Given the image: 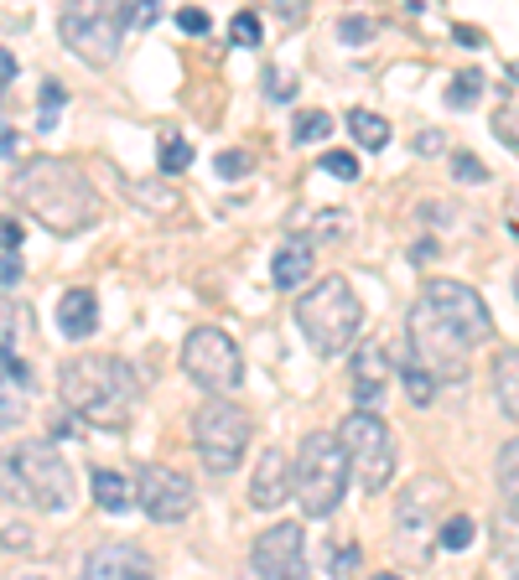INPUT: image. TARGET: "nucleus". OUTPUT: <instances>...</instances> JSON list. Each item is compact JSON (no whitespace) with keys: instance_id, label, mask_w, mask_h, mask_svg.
Wrapping results in <instances>:
<instances>
[{"instance_id":"5701e85b","label":"nucleus","mask_w":519,"mask_h":580,"mask_svg":"<svg viewBox=\"0 0 519 580\" xmlns=\"http://www.w3.org/2000/svg\"><path fill=\"white\" fill-rule=\"evenodd\" d=\"M472 534H478V524H472L468 513H452L447 524H442V550H447V555H463L472 544Z\"/></svg>"},{"instance_id":"6ab92c4d","label":"nucleus","mask_w":519,"mask_h":580,"mask_svg":"<svg viewBox=\"0 0 519 580\" xmlns=\"http://www.w3.org/2000/svg\"><path fill=\"white\" fill-rule=\"evenodd\" d=\"M494 389H498V404H504V415L519 420V348H504V352H498Z\"/></svg>"},{"instance_id":"e433bc0d","label":"nucleus","mask_w":519,"mask_h":580,"mask_svg":"<svg viewBox=\"0 0 519 580\" xmlns=\"http://www.w3.org/2000/svg\"><path fill=\"white\" fill-rule=\"evenodd\" d=\"M265 83H270V99H291V93H296V78H286V73H265Z\"/></svg>"},{"instance_id":"412c9836","label":"nucleus","mask_w":519,"mask_h":580,"mask_svg":"<svg viewBox=\"0 0 519 580\" xmlns=\"http://www.w3.org/2000/svg\"><path fill=\"white\" fill-rule=\"evenodd\" d=\"M22 420H26V389L0 369V430H11V425H22Z\"/></svg>"},{"instance_id":"4c0bfd02","label":"nucleus","mask_w":519,"mask_h":580,"mask_svg":"<svg viewBox=\"0 0 519 580\" xmlns=\"http://www.w3.org/2000/svg\"><path fill=\"white\" fill-rule=\"evenodd\" d=\"M494 130H498V140H504V145L515 151V145H519V136H515V104H509V109L494 119Z\"/></svg>"},{"instance_id":"bb28decb","label":"nucleus","mask_w":519,"mask_h":580,"mask_svg":"<svg viewBox=\"0 0 519 580\" xmlns=\"http://www.w3.org/2000/svg\"><path fill=\"white\" fill-rule=\"evenodd\" d=\"M229 37H235V47H260V37H265V26H260L255 11H239L235 22H229Z\"/></svg>"},{"instance_id":"1a4fd4ad","label":"nucleus","mask_w":519,"mask_h":580,"mask_svg":"<svg viewBox=\"0 0 519 580\" xmlns=\"http://www.w3.org/2000/svg\"><path fill=\"white\" fill-rule=\"evenodd\" d=\"M250 436H255V420L239 410L235 399H208V404H198V415H192V441H198V456L208 472H235L244 462V451H250Z\"/></svg>"},{"instance_id":"39448f33","label":"nucleus","mask_w":519,"mask_h":580,"mask_svg":"<svg viewBox=\"0 0 519 580\" xmlns=\"http://www.w3.org/2000/svg\"><path fill=\"white\" fill-rule=\"evenodd\" d=\"M296 326L322 358H338L358 343L364 326V301L354 296V285L343 275H322L307 296H296Z\"/></svg>"},{"instance_id":"7c9ffc66","label":"nucleus","mask_w":519,"mask_h":580,"mask_svg":"<svg viewBox=\"0 0 519 580\" xmlns=\"http://www.w3.org/2000/svg\"><path fill=\"white\" fill-rule=\"evenodd\" d=\"M130 197H136V203H151L156 212L177 208V192H172V186H145V182H136V186H130Z\"/></svg>"},{"instance_id":"de8ad7c7","label":"nucleus","mask_w":519,"mask_h":580,"mask_svg":"<svg viewBox=\"0 0 519 580\" xmlns=\"http://www.w3.org/2000/svg\"><path fill=\"white\" fill-rule=\"evenodd\" d=\"M509 580H515V576H509Z\"/></svg>"},{"instance_id":"79ce46f5","label":"nucleus","mask_w":519,"mask_h":580,"mask_svg":"<svg viewBox=\"0 0 519 580\" xmlns=\"http://www.w3.org/2000/svg\"><path fill=\"white\" fill-rule=\"evenodd\" d=\"M5 156H16V130L0 119V162H5Z\"/></svg>"},{"instance_id":"393cba45","label":"nucleus","mask_w":519,"mask_h":580,"mask_svg":"<svg viewBox=\"0 0 519 580\" xmlns=\"http://www.w3.org/2000/svg\"><path fill=\"white\" fill-rule=\"evenodd\" d=\"M188 166H192V145L182 136H166L162 140V171L177 177V171H188Z\"/></svg>"},{"instance_id":"2f4dec72","label":"nucleus","mask_w":519,"mask_h":580,"mask_svg":"<svg viewBox=\"0 0 519 580\" xmlns=\"http://www.w3.org/2000/svg\"><path fill=\"white\" fill-rule=\"evenodd\" d=\"M338 37H343L349 47L375 42V22H364V16H343V22H338Z\"/></svg>"},{"instance_id":"c85d7f7f","label":"nucleus","mask_w":519,"mask_h":580,"mask_svg":"<svg viewBox=\"0 0 519 580\" xmlns=\"http://www.w3.org/2000/svg\"><path fill=\"white\" fill-rule=\"evenodd\" d=\"M452 171H457V182H468V186H483V182H489V166L478 162L472 151H457V156H452Z\"/></svg>"},{"instance_id":"0eeeda50","label":"nucleus","mask_w":519,"mask_h":580,"mask_svg":"<svg viewBox=\"0 0 519 580\" xmlns=\"http://www.w3.org/2000/svg\"><path fill=\"white\" fill-rule=\"evenodd\" d=\"M136 26V11L119 5V0H104V5H68L58 16V31H63V47L73 57H84L89 68H110L125 47V31Z\"/></svg>"},{"instance_id":"ddd939ff","label":"nucleus","mask_w":519,"mask_h":580,"mask_svg":"<svg viewBox=\"0 0 519 580\" xmlns=\"http://www.w3.org/2000/svg\"><path fill=\"white\" fill-rule=\"evenodd\" d=\"M78 580H156V565L136 544H94Z\"/></svg>"},{"instance_id":"9d476101","label":"nucleus","mask_w":519,"mask_h":580,"mask_svg":"<svg viewBox=\"0 0 519 580\" xmlns=\"http://www.w3.org/2000/svg\"><path fill=\"white\" fill-rule=\"evenodd\" d=\"M182 373L198 389H208L213 399H224L244 384V352L224 326H198L182 343Z\"/></svg>"},{"instance_id":"aec40b11","label":"nucleus","mask_w":519,"mask_h":580,"mask_svg":"<svg viewBox=\"0 0 519 580\" xmlns=\"http://www.w3.org/2000/svg\"><path fill=\"white\" fill-rule=\"evenodd\" d=\"M349 130H354V140L364 151H384V145H390V125H384L375 109H349Z\"/></svg>"},{"instance_id":"f704fd0d","label":"nucleus","mask_w":519,"mask_h":580,"mask_svg":"<svg viewBox=\"0 0 519 580\" xmlns=\"http://www.w3.org/2000/svg\"><path fill=\"white\" fill-rule=\"evenodd\" d=\"M244 171H250V156H244V151H224V156H218V177H229V182H239Z\"/></svg>"},{"instance_id":"9b49d317","label":"nucleus","mask_w":519,"mask_h":580,"mask_svg":"<svg viewBox=\"0 0 519 580\" xmlns=\"http://www.w3.org/2000/svg\"><path fill=\"white\" fill-rule=\"evenodd\" d=\"M136 488V503L151 524H182L192 508H198V488H192L188 472H177V466H141V477L130 482Z\"/></svg>"},{"instance_id":"c9c22d12","label":"nucleus","mask_w":519,"mask_h":580,"mask_svg":"<svg viewBox=\"0 0 519 580\" xmlns=\"http://www.w3.org/2000/svg\"><path fill=\"white\" fill-rule=\"evenodd\" d=\"M0 539H5V550H11V555H22V550H31V534H26L22 524H11V529H0Z\"/></svg>"},{"instance_id":"58836bf2","label":"nucleus","mask_w":519,"mask_h":580,"mask_svg":"<svg viewBox=\"0 0 519 580\" xmlns=\"http://www.w3.org/2000/svg\"><path fill=\"white\" fill-rule=\"evenodd\" d=\"M0 244H5V249L22 244V223H16V218H0Z\"/></svg>"},{"instance_id":"cd10ccee","label":"nucleus","mask_w":519,"mask_h":580,"mask_svg":"<svg viewBox=\"0 0 519 580\" xmlns=\"http://www.w3.org/2000/svg\"><path fill=\"white\" fill-rule=\"evenodd\" d=\"M317 171H328V177H338V182H354V177H358V156H354V151H328Z\"/></svg>"},{"instance_id":"2eb2a0df","label":"nucleus","mask_w":519,"mask_h":580,"mask_svg":"<svg viewBox=\"0 0 519 580\" xmlns=\"http://www.w3.org/2000/svg\"><path fill=\"white\" fill-rule=\"evenodd\" d=\"M286 498H291V456H286L281 446H270L255 462V472H250V508L270 513V508H281Z\"/></svg>"},{"instance_id":"4468645a","label":"nucleus","mask_w":519,"mask_h":580,"mask_svg":"<svg viewBox=\"0 0 519 580\" xmlns=\"http://www.w3.org/2000/svg\"><path fill=\"white\" fill-rule=\"evenodd\" d=\"M354 404L358 410H375L379 395L390 389V352H384V343L379 337H364L354 348Z\"/></svg>"},{"instance_id":"423d86ee","label":"nucleus","mask_w":519,"mask_h":580,"mask_svg":"<svg viewBox=\"0 0 519 580\" xmlns=\"http://www.w3.org/2000/svg\"><path fill=\"white\" fill-rule=\"evenodd\" d=\"M349 482H354V477H349V456H343V446L332 441V430H312V436H302L296 462H291V492H296L302 513H307V518H328V513H338Z\"/></svg>"},{"instance_id":"b1692460","label":"nucleus","mask_w":519,"mask_h":580,"mask_svg":"<svg viewBox=\"0 0 519 580\" xmlns=\"http://www.w3.org/2000/svg\"><path fill=\"white\" fill-rule=\"evenodd\" d=\"M478 93H483V78L468 68V73H457V78L447 83V104L452 109H472V104H478Z\"/></svg>"},{"instance_id":"ea45409f","label":"nucleus","mask_w":519,"mask_h":580,"mask_svg":"<svg viewBox=\"0 0 519 580\" xmlns=\"http://www.w3.org/2000/svg\"><path fill=\"white\" fill-rule=\"evenodd\" d=\"M16 280H22V259L5 255V259H0V285H16Z\"/></svg>"},{"instance_id":"a18cd8bd","label":"nucleus","mask_w":519,"mask_h":580,"mask_svg":"<svg viewBox=\"0 0 519 580\" xmlns=\"http://www.w3.org/2000/svg\"><path fill=\"white\" fill-rule=\"evenodd\" d=\"M375 580H405V576H375Z\"/></svg>"},{"instance_id":"f8f14e48","label":"nucleus","mask_w":519,"mask_h":580,"mask_svg":"<svg viewBox=\"0 0 519 580\" xmlns=\"http://www.w3.org/2000/svg\"><path fill=\"white\" fill-rule=\"evenodd\" d=\"M244 580H307V550H302V529L296 524H276L255 539Z\"/></svg>"},{"instance_id":"f03ea898","label":"nucleus","mask_w":519,"mask_h":580,"mask_svg":"<svg viewBox=\"0 0 519 580\" xmlns=\"http://www.w3.org/2000/svg\"><path fill=\"white\" fill-rule=\"evenodd\" d=\"M58 395L73 415L94 420L104 430H125L136 415L141 384H136V369L115 352H73L58 369Z\"/></svg>"},{"instance_id":"a878e982","label":"nucleus","mask_w":519,"mask_h":580,"mask_svg":"<svg viewBox=\"0 0 519 580\" xmlns=\"http://www.w3.org/2000/svg\"><path fill=\"white\" fill-rule=\"evenodd\" d=\"M328 136H332V115H322V109L296 119V140H302V145H317V140H328Z\"/></svg>"},{"instance_id":"4be33fe9","label":"nucleus","mask_w":519,"mask_h":580,"mask_svg":"<svg viewBox=\"0 0 519 580\" xmlns=\"http://www.w3.org/2000/svg\"><path fill=\"white\" fill-rule=\"evenodd\" d=\"M498 482H504V503L515 513V503H519V441H504V451H498Z\"/></svg>"},{"instance_id":"dca6fc26","label":"nucleus","mask_w":519,"mask_h":580,"mask_svg":"<svg viewBox=\"0 0 519 580\" xmlns=\"http://www.w3.org/2000/svg\"><path fill=\"white\" fill-rule=\"evenodd\" d=\"M94 326H99V296L89 285H73V291L58 296V332L63 337H89Z\"/></svg>"},{"instance_id":"f257e3e1","label":"nucleus","mask_w":519,"mask_h":580,"mask_svg":"<svg viewBox=\"0 0 519 580\" xmlns=\"http://www.w3.org/2000/svg\"><path fill=\"white\" fill-rule=\"evenodd\" d=\"M494 337V311L489 301L463 285V280H426L416 306H410V363L431 373V384H463L468 352Z\"/></svg>"},{"instance_id":"f3484780","label":"nucleus","mask_w":519,"mask_h":580,"mask_svg":"<svg viewBox=\"0 0 519 580\" xmlns=\"http://www.w3.org/2000/svg\"><path fill=\"white\" fill-rule=\"evenodd\" d=\"M312 259H317V255H312L307 233H296L291 244H281V249H276V259H270V280H276V291H296V285L312 275Z\"/></svg>"},{"instance_id":"473e14b6","label":"nucleus","mask_w":519,"mask_h":580,"mask_svg":"<svg viewBox=\"0 0 519 580\" xmlns=\"http://www.w3.org/2000/svg\"><path fill=\"white\" fill-rule=\"evenodd\" d=\"M177 26H182L188 37H203L213 22H208V11H203V5H182V11H177Z\"/></svg>"},{"instance_id":"c03bdc74","label":"nucleus","mask_w":519,"mask_h":580,"mask_svg":"<svg viewBox=\"0 0 519 580\" xmlns=\"http://www.w3.org/2000/svg\"><path fill=\"white\" fill-rule=\"evenodd\" d=\"M421 151H426V156H436V151H442V136H436V130H426V136H421Z\"/></svg>"},{"instance_id":"72a5a7b5","label":"nucleus","mask_w":519,"mask_h":580,"mask_svg":"<svg viewBox=\"0 0 519 580\" xmlns=\"http://www.w3.org/2000/svg\"><path fill=\"white\" fill-rule=\"evenodd\" d=\"M63 99H68V93H63V83H58V78H48V83H42V130L52 125V115H58V104H63Z\"/></svg>"},{"instance_id":"6e6552de","label":"nucleus","mask_w":519,"mask_h":580,"mask_svg":"<svg viewBox=\"0 0 519 580\" xmlns=\"http://www.w3.org/2000/svg\"><path fill=\"white\" fill-rule=\"evenodd\" d=\"M332 441L343 446L349 477H358V488L369 492V498L390 488V477H395V436H390V425H384L375 410H354V415L338 425Z\"/></svg>"},{"instance_id":"37998d69","label":"nucleus","mask_w":519,"mask_h":580,"mask_svg":"<svg viewBox=\"0 0 519 580\" xmlns=\"http://www.w3.org/2000/svg\"><path fill=\"white\" fill-rule=\"evenodd\" d=\"M11 78H16V57H11V52H5V47H0V89H5V83H11Z\"/></svg>"},{"instance_id":"7ed1b4c3","label":"nucleus","mask_w":519,"mask_h":580,"mask_svg":"<svg viewBox=\"0 0 519 580\" xmlns=\"http://www.w3.org/2000/svg\"><path fill=\"white\" fill-rule=\"evenodd\" d=\"M11 192H16V203H22L31 218H42V229H52V233H78L99 218L94 182L73 162H63V156L26 162L22 171H16Z\"/></svg>"},{"instance_id":"49530a36","label":"nucleus","mask_w":519,"mask_h":580,"mask_svg":"<svg viewBox=\"0 0 519 580\" xmlns=\"http://www.w3.org/2000/svg\"><path fill=\"white\" fill-rule=\"evenodd\" d=\"M22 580H48V576H22Z\"/></svg>"},{"instance_id":"20e7f679","label":"nucleus","mask_w":519,"mask_h":580,"mask_svg":"<svg viewBox=\"0 0 519 580\" xmlns=\"http://www.w3.org/2000/svg\"><path fill=\"white\" fill-rule=\"evenodd\" d=\"M0 498L26 508L63 513L73 503V472L48 441H22L0 456Z\"/></svg>"},{"instance_id":"a211bd4d","label":"nucleus","mask_w":519,"mask_h":580,"mask_svg":"<svg viewBox=\"0 0 519 580\" xmlns=\"http://www.w3.org/2000/svg\"><path fill=\"white\" fill-rule=\"evenodd\" d=\"M94 503L104 513H125V508H136V488L119 477V472H110V466H94Z\"/></svg>"},{"instance_id":"c756f323","label":"nucleus","mask_w":519,"mask_h":580,"mask_svg":"<svg viewBox=\"0 0 519 580\" xmlns=\"http://www.w3.org/2000/svg\"><path fill=\"white\" fill-rule=\"evenodd\" d=\"M405 378V395H410V404H431V395H436V384H431V373H421L416 363L401 373Z\"/></svg>"},{"instance_id":"a19ab883","label":"nucleus","mask_w":519,"mask_h":580,"mask_svg":"<svg viewBox=\"0 0 519 580\" xmlns=\"http://www.w3.org/2000/svg\"><path fill=\"white\" fill-rule=\"evenodd\" d=\"M426 259H436V239H421V244H410V265H426Z\"/></svg>"}]
</instances>
